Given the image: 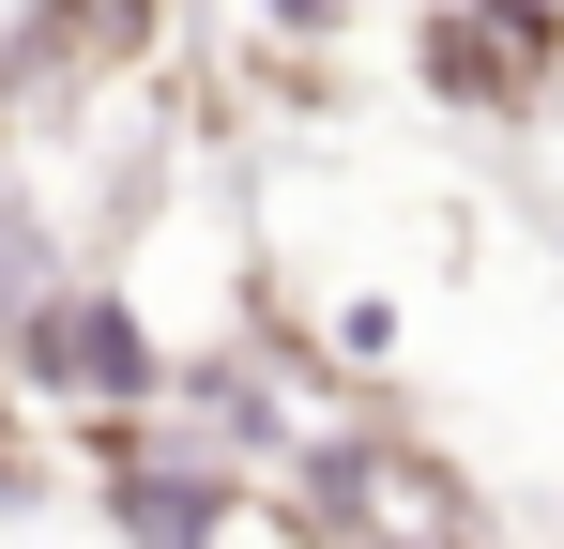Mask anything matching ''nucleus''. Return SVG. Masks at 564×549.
<instances>
[{
  "label": "nucleus",
  "mask_w": 564,
  "mask_h": 549,
  "mask_svg": "<svg viewBox=\"0 0 564 549\" xmlns=\"http://www.w3.org/2000/svg\"><path fill=\"white\" fill-rule=\"evenodd\" d=\"M15 366H31L46 397H93V412H138V397L169 381V352L138 336V305H122V290H31Z\"/></svg>",
  "instance_id": "nucleus-1"
},
{
  "label": "nucleus",
  "mask_w": 564,
  "mask_h": 549,
  "mask_svg": "<svg viewBox=\"0 0 564 549\" xmlns=\"http://www.w3.org/2000/svg\"><path fill=\"white\" fill-rule=\"evenodd\" d=\"M93 504L122 519V535H214V519H245L214 458H153L138 428H122V412L93 428Z\"/></svg>",
  "instance_id": "nucleus-2"
},
{
  "label": "nucleus",
  "mask_w": 564,
  "mask_h": 549,
  "mask_svg": "<svg viewBox=\"0 0 564 549\" xmlns=\"http://www.w3.org/2000/svg\"><path fill=\"white\" fill-rule=\"evenodd\" d=\"M550 77V46H519V31H488V0H427V92L443 107H488V122H519Z\"/></svg>",
  "instance_id": "nucleus-3"
},
{
  "label": "nucleus",
  "mask_w": 564,
  "mask_h": 549,
  "mask_svg": "<svg viewBox=\"0 0 564 549\" xmlns=\"http://www.w3.org/2000/svg\"><path fill=\"white\" fill-rule=\"evenodd\" d=\"M184 412L198 428H229V458H275V397H260V366H184Z\"/></svg>",
  "instance_id": "nucleus-4"
},
{
  "label": "nucleus",
  "mask_w": 564,
  "mask_h": 549,
  "mask_svg": "<svg viewBox=\"0 0 564 549\" xmlns=\"http://www.w3.org/2000/svg\"><path fill=\"white\" fill-rule=\"evenodd\" d=\"M31 290H46V229H31V198L0 183V336L31 321Z\"/></svg>",
  "instance_id": "nucleus-5"
},
{
  "label": "nucleus",
  "mask_w": 564,
  "mask_h": 549,
  "mask_svg": "<svg viewBox=\"0 0 564 549\" xmlns=\"http://www.w3.org/2000/svg\"><path fill=\"white\" fill-rule=\"evenodd\" d=\"M275 31H336V0H275Z\"/></svg>",
  "instance_id": "nucleus-6"
}]
</instances>
